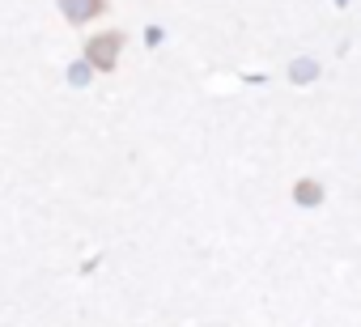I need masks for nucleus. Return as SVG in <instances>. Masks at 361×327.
Returning <instances> with one entry per match:
<instances>
[{
  "label": "nucleus",
  "instance_id": "f257e3e1",
  "mask_svg": "<svg viewBox=\"0 0 361 327\" xmlns=\"http://www.w3.org/2000/svg\"><path fill=\"white\" fill-rule=\"evenodd\" d=\"M119 35H98V39H90V51H85V60H90V68H115V60H119Z\"/></svg>",
  "mask_w": 361,
  "mask_h": 327
},
{
  "label": "nucleus",
  "instance_id": "f03ea898",
  "mask_svg": "<svg viewBox=\"0 0 361 327\" xmlns=\"http://www.w3.org/2000/svg\"><path fill=\"white\" fill-rule=\"evenodd\" d=\"M60 9H64L68 22H90V18L102 13V0H60Z\"/></svg>",
  "mask_w": 361,
  "mask_h": 327
},
{
  "label": "nucleus",
  "instance_id": "7ed1b4c3",
  "mask_svg": "<svg viewBox=\"0 0 361 327\" xmlns=\"http://www.w3.org/2000/svg\"><path fill=\"white\" fill-rule=\"evenodd\" d=\"M319 196H323L319 183H302V187H298V200H302V204H319Z\"/></svg>",
  "mask_w": 361,
  "mask_h": 327
},
{
  "label": "nucleus",
  "instance_id": "20e7f679",
  "mask_svg": "<svg viewBox=\"0 0 361 327\" xmlns=\"http://www.w3.org/2000/svg\"><path fill=\"white\" fill-rule=\"evenodd\" d=\"M293 73H298L293 81H310L314 77V64H293Z\"/></svg>",
  "mask_w": 361,
  "mask_h": 327
}]
</instances>
